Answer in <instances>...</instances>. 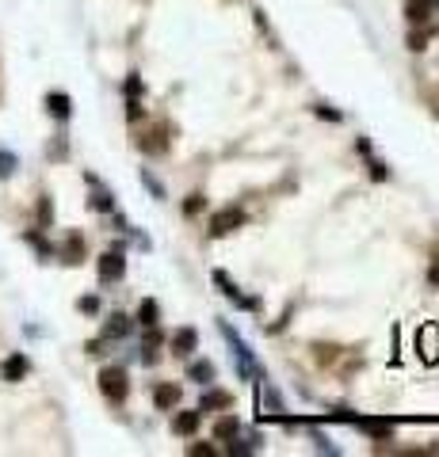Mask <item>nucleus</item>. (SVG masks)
Listing matches in <instances>:
<instances>
[{
  "label": "nucleus",
  "mask_w": 439,
  "mask_h": 457,
  "mask_svg": "<svg viewBox=\"0 0 439 457\" xmlns=\"http://www.w3.org/2000/svg\"><path fill=\"white\" fill-rule=\"evenodd\" d=\"M432 286H439V260H435V267H432Z\"/></svg>",
  "instance_id": "28"
},
{
  "label": "nucleus",
  "mask_w": 439,
  "mask_h": 457,
  "mask_svg": "<svg viewBox=\"0 0 439 457\" xmlns=\"http://www.w3.org/2000/svg\"><path fill=\"white\" fill-rule=\"evenodd\" d=\"M141 92V81H138V76H130V81H126V96H138Z\"/></svg>",
  "instance_id": "27"
},
{
  "label": "nucleus",
  "mask_w": 439,
  "mask_h": 457,
  "mask_svg": "<svg viewBox=\"0 0 439 457\" xmlns=\"http://www.w3.org/2000/svg\"><path fill=\"white\" fill-rule=\"evenodd\" d=\"M428 38H432V31H413V35H409V50H424Z\"/></svg>",
  "instance_id": "21"
},
{
  "label": "nucleus",
  "mask_w": 439,
  "mask_h": 457,
  "mask_svg": "<svg viewBox=\"0 0 439 457\" xmlns=\"http://www.w3.org/2000/svg\"><path fill=\"white\" fill-rule=\"evenodd\" d=\"M153 404H157L161 411L176 408V404H180V389H176V385H157V389H153Z\"/></svg>",
  "instance_id": "12"
},
{
  "label": "nucleus",
  "mask_w": 439,
  "mask_h": 457,
  "mask_svg": "<svg viewBox=\"0 0 439 457\" xmlns=\"http://www.w3.org/2000/svg\"><path fill=\"white\" fill-rule=\"evenodd\" d=\"M237 225H245V214L241 210H218V214L211 217V237H226V232H233Z\"/></svg>",
  "instance_id": "3"
},
{
  "label": "nucleus",
  "mask_w": 439,
  "mask_h": 457,
  "mask_svg": "<svg viewBox=\"0 0 439 457\" xmlns=\"http://www.w3.org/2000/svg\"><path fill=\"white\" fill-rule=\"evenodd\" d=\"M241 431V423L233 419V416H226V419H218V427H214V434L218 438H233V434Z\"/></svg>",
  "instance_id": "18"
},
{
  "label": "nucleus",
  "mask_w": 439,
  "mask_h": 457,
  "mask_svg": "<svg viewBox=\"0 0 439 457\" xmlns=\"http://www.w3.org/2000/svg\"><path fill=\"white\" fill-rule=\"evenodd\" d=\"M370 175H375V180H390V168L378 164V160H370Z\"/></svg>",
  "instance_id": "24"
},
{
  "label": "nucleus",
  "mask_w": 439,
  "mask_h": 457,
  "mask_svg": "<svg viewBox=\"0 0 439 457\" xmlns=\"http://www.w3.org/2000/svg\"><path fill=\"white\" fill-rule=\"evenodd\" d=\"M435 12H439V0H409V4H405L409 24H428Z\"/></svg>",
  "instance_id": "6"
},
{
  "label": "nucleus",
  "mask_w": 439,
  "mask_h": 457,
  "mask_svg": "<svg viewBox=\"0 0 439 457\" xmlns=\"http://www.w3.org/2000/svg\"><path fill=\"white\" fill-rule=\"evenodd\" d=\"M88 183L96 187V180H92V175H88ZM92 210H100V214H111V210H115V198L107 195L104 187H96V195H92Z\"/></svg>",
  "instance_id": "16"
},
{
  "label": "nucleus",
  "mask_w": 439,
  "mask_h": 457,
  "mask_svg": "<svg viewBox=\"0 0 439 457\" xmlns=\"http://www.w3.org/2000/svg\"><path fill=\"white\" fill-rule=\"evenodd\" d=\"M27 370H31V362L24 359V354H12V359L0 366V377H4V381H24Z\"/></svg>",
  "instance_id": "8"
},
{
  "label": "nucleus",
  "mask_w": 439,
  "mask_h": 457,
  "mask_svg": "<svg viewBox=\"0 0 439 457\" xmlns=\"http://www.w3.org/2000/svg\"><path fill=\"white\" fill-rule=\"evenodd\" d=\"M199 423H203V411H199V408H195V411H180V416L172 419V431L188 438V434H195V431H199Z\"/></svg>",
  "instance_id": "9"
},
{
  "label": "nucleus",
  "mask_w": 439,
  "mask_h": 457,
  "mask_svg": "<svg viewBox=\"0 0 439 457\" xmlns=\"http://www.w3.org/2000/svg\"><path fill=\"white\" fill-rule=\"evenodd\" d=\"M203 206H206V198H203V195H191L188 202H183V214H188V217H195V214H199Z\"/></svg>",
  "instance_id": "22"
},
{
  "label": "nucleus",
  "mask_w": 439,
  "mask_h": 457,
  "mask_svg": "<svg viewBox=\"0 0 439 457\" xmlns=\"http://www.w3.org/2000/svg\"><path fill=\"white\" fill-rule=\"evenodd\" d=\"M46 111H50L54 118H61V122H65V118L73 115V99L65 96V92H50V96H46Z\"/></svg>",
  "instance_id": "10"
},
{
  "label": "nucleus",
  "mask_w": 439,
  "mask_h": 457,
  "mask_svg": "<svg viewBox=\"0 0 439 457\" xmlns=\"http://www.w3.org/2000/svg\"><path fill=\"white\" fill-rule=\"evenodd\" d=\"M126 274V260H123V252H104L100 255V278L104 282H118V278Z\"/></svg>",
  "instance_id": "4"
},
{
  "label": "nucleus",
  "mask_w": 439,
  "mask_h": 457,
  "mask_svg": "<svg viewBox=\"0 0 439 457\" xmlns=\"http://www.w3.org/2000/svg\"><path fill=\"white\" fill-rule=\"evenodd\" d=\"M126 332H130V320H126L123 313H111V317H107V324H104V336H107V339H118V336H126Z\"/></svg>",
  "instance_id": "15"
},
{
  "label": "nucleus",
  "mask_w": 439,
  "mask_h": 457,
  "mask_svg": "<svg viewBox=\"0 0 439 457\" xmlns=\"http://www.w3.org/2000/svg\"><path fill=\"white\" fill-rule=\"evenodd\" d=\"M420 354H424L428 362L439 359V328H435V324H428V328L420 332Z\"/></svg>",
  "instance_id": "11"
},
{
  "label": "nucleus",
  "mask_w": 439,
  "mask_h": 457,
  "mask_svg": "<svg viewBox=\"0 0 439 457\" xmlns=\"http://www.w3.org/2000/svg\"><path fill=\"white\" fill-rule=\"evenodd\" d=\"M138 320H141V328H157V320H161V309H157V301L146 297L138 305Z\"/></svg>",
  "instance_id": "14"
},
{
  "label": "nucleus",
  "mask_w": 439,
  "mask_h": 457,
  "mask_svg": "<svg viewBox=\"0 0 439 457\" xmlns=\"http://www.w3.org/2000/svg\"><path fill=\"white\" fill-rule=\"evenodd\" d=\"M229 404H233V396L222 393V389H211V393H203L199 411H218V408H229Z\"/></svg>",
  "instance_id": "13"
},
{
  "label": "nucleus",
  "mask_w": 439,
  "mask_h": 457,
  "mask_svg": "<svg viewBox=\"0 0 439 457\" xmlns=\"http://www.w3.org/2000/svg\"><path fill=\"white\" fill-rule=\"evenodd\" d=\"M211 278H214V286H222V294H226L229 301H237L241 309H256V301L241 294V289H237V282H229V274H226V271H214Z\"/></svg>",
  "instance_id": "5"
},
{
  "label": "nucleus",
  "mask_w": 439,
  "mask_h": 457,
  "mask_svg": "<svg viewBox=\"0 0 439 457\" xmlns=\"http://www.w3.org/2000/svg\"><path fill=\"white\" fill-rule=\"evenodd\" d=\"M188 377H191V381H203V385H206V381H214V366L206 362V359H203V362H191V366H188Z\"/></svg>",
  "instance_id": "17"
},
{
  "label": "nucleus",
  "mask_w": 439,
  "mask_h": 457,
  "mask_svg": "<svg viewBox=\"0 0 439 457\" xmlns=\"http://www.w3.org/2000/svg\"><path fill=\"white\" fill-rule=\"evenodd\" d=\"M16 153H8V149H0V180H8V175L16 172Z\"/></svg>",
  "instance_id": "19"
},
{
  "label": "nucleus",
  "mask_w": 439,
  "mask_h": 457,
  "mask_svg": "<svg viewBox=\"0 0 439 457\" xmlns=\"http://www.w3.org/2000/svg\"><path fill=\"white\" fill-rule=\"evenodd\" d=\"M81 309H84V313H96V309H100V301H96V297H81Z\"/></svg>",
  "instance_id": "26"
},
{
  "label": "nucleus",
  "mask_w": 439,
  "mask_h": 457,
  "mask_svg": "<svg viewBox=\"0 0 439 457\" xmlns=\"http://www.w3.org/2000/svg\"><path fill=\"white\" fill-rule=\"evenodd\" d=\"M218 328H222L226 343H229V347H233V354H237V362H241V377H260V366H256V359H252V347H248V343L241 339L237 332L226 324V320H218Z\"/></svg>",
  "instance_id": "1"
},
{
  "label": "nucleus",
  "mask_w": 439,
  "mask_h": 457,
  "mask_svg": "<svg viewBox=\"0 0 439 457\" xmlns=\"http://www.w3.org/2000/svg\"><path fill=\"white\" fill-rule=\"evenodd\" d=\"M141 183H146V187H149V195H153V198H164V187H161L157 180H153V175H149L146 168H141Z\"/></svg>",
  "instance_id": "23"
},
{
  "label": "nucleus",
  "mask_w": 439,
  "mask_h": 457,
  "mask_svg": "<svg viewBox=\"0 0 439 457\" xmlns=\"http://www.w3.org/2000/svg\"><path fill=\"white\" fill-rule=\"evenodd\" d=\"M199 347V336H195V328H180L172 336V354H180V359H188V354Z\"/></svg>",
  "instance_id": "7"
},
{
  "label": "nucleus",
  "mask_w": 439,
  "mask_h": 457,
  "mask_svg": "<svg viewBox=\"0 0 439 457\" xmlns=\"http://www.w3.org/2000/svg\"><path fill=\"white\" fill-rule=\"evenodd\" d=\"M81 252H84V244L73 237L69 244H65V255H69V260H65V263H81Z\"/></svg>",
  "instance_id": "20"
},
{
  "label": "nucleus",
  "mask_w": 439,
  "mask_h": 457,
  "mask_svg": "<svg viewBox=\"0 0 439 457\" xmlns=\"http://www.w3.org/2000/svg\"><path fill=\"white\" fill-rule=\"evenodd\" d=\"M317 115L328 118V122H340V111H333V107H317Z\"/></svg>",
  "instance_id": "25"
},
{
  "label": "nucleus",
  "mask_w": 439,
  "mask_h": 457,
  "mask_svg": "<svg viewBox=\"0 0 439 457\" xmlns=\"http://www.w3.org/2000/svg\"><path fill=\"white\" fill-rule=\"evenodd\" d=\"M100 393H104L107 400H115V404H123L126 393H130L126 370H118V366H107V370H100Z\"/></svg>",
  "instance_id": "2"
}]
</instances>
